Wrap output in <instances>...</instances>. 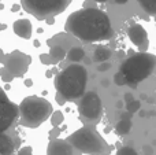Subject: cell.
<instances>
[{
  "instance_id": "1",
  "label": "cell",
  "mask_w": 156,
  "mask_h": 155,
  "mask_svg": "<svg viewBox=\"0 0 156 155\" xmlns=\"http://www.w3.org/2000/svg\"><path fill=\"white\" fill-rule=\"evenodd\" d=\"M67 34L82 41L110 40L114 36V27L110 16L99 8H81L67 16L65 23Z\"/></svg>"
},
{
  "instance_id": "2",
  "label": "cell",
  "mask_w": 156,
  "mask_h": 155,
  "mask_svg": "<svg viewBox=\"0 0 156 155\" xmlns=\"http://www.w3.org/2000/svg\"><path fill=\"white\" fill-rule=\"evenodd\" d=\"M88 71L80 63L66 66L55 77V88L66 100H76L85 93Z\"/></svg>"
},
{
  "instance_id": "3",
  "label": "cell",
  "mask_w": 156,
  "mask_h": 155,
  "mask_svg": "<svg viewBox=\"0 0 156 155\" xmlns=\"http://www.w3.org/2000/svg\"><path fill=\"white\" fill-rule=\"evenodd\" d=\"M119 71L123 74L126 84L136 87L156 71V55L149 52H136L121 63Z\"/></svg>"
},
{
  "instance_id": "4",
  "label": "cell",
  "mask_w": 156,
  "mask_h": 155,
  "mask_svg": "<svg viewBox=\"0 0 156 155\" xmlns=\"http://www.w3.org/2000/svg\"><path fill=\"white\" fill-rule=\"evenodd\" d=\"M67 143H70L81 154L88 155H110L111 147L105 139L96 131L94 125H85L77 129L74 133L67 137Z\"/></svg>"
},
{
  "instance_id": "5",
  "label": "cell",
  "mask_w": 156,
  "mask_h": 155,
  "mask_svg": "<svg viewBox=\"0 0 156 155\" xmlns=\"http://www.w3.org/2000/svg\"><path fill=\"white\" fill-rule=\"evenodd\" d=\"M19 109V122L26 128H37L43 122H45L54 113L52 104L47 99L40 98L37 95H32L25 98L18 106Z\"/></svg>"
},
{
  "instance_id": "6",
  "label": "cell",
  "mask_w": 156,
  "mask_h": 155,
  "mask_svg": "<svg viewBox=\"0 0 156 155\" xmlns=\"http://www.w3.org/2000/svg\"><path fill=\"white\" fill-rule=\"evenodd\" d=\"M71 2L73 0H21L23 10L40 21L62 14Z\"/></svg>"
},
{
  "instance_id": "7",
  "label": "cell",
  "mask_w": 156,
  "mask_h": 155,
  "mask_svg": "<svg viewBox=\"0 0 156 155\" xmlns=\"http://www.w3.org/2000/svg\"><path fill=\"white\" fill-rule=\"evenodd\" d=\"M101 99L99 98L96 92H86L81 96V100L78 103V113L83 122L89 125H94L101 117Z\"/></svg>"
},
{
  "instance_id": "8",
  "label": "cell",
  "mask_w": 156,
  "mask_h": 155,
  "mask_svg": "<svg viewBox=\"0 0 156 155\" xmlns=\"http://www.w3.org/2000/svg\"><path fill=\"white\" fill-rule=\"evenodd\" d=\"M4 67L12 74V77H23L29 70V66L32 63V58L27 54L15 49V51L10 52L8 55H4Z\"/></svg>"
},
{
  "instance_id": "9",
  "label": "cell",
  "mask_w": 156,
  "mask_h": 155,
  "mask_svg": "<svg viewBox=\"0 0 156 155\" xmlns=\"http://www.w3.org/2000/svg\"><path fill=\"white\" fill-rule=\"evenodd\" d=\"M19 114V109L15 103L10 102L4 89L0 87V133L7 131Z\"/></svg>"
},
{
  "instance_id": "10",
  "label": "cell",
  "mask_w": 156,
  "mask_h": 155,
  "mask_svg": "<svg viewBox=\"0 0 156 155\" xmlns=\"http://www.w3.org/2000/svg\"><path fill=\"white\" fill-rule=\"evenodd\" d=\"M127 36H129L130 41L138 48V52H148L149 47V38L148 32L141 26L140 23H133L127 29Z\"/></svg>"
},
{
  "instance_id": "11",
  "label": "cell",
  "mask_w": 156,
  "mask_h": 155,
  "mask_svg": "<svg viewBox=\"0 0 156 155\" xmlns=\"http://www.w3.org/2000/svg\"><path fill=\"white\" fill-rule=\"evenodd\" d=\"M47 155H81L67 140L63 139H54L49 140L47 147Z\"/></svg>"
},
{
  "instance_id": "12",
  "label": "cell",
  "mask_w": 156,
  "mask_h": 155,
  "mask_svg": "<svg viewBox=\"0 0 156 155\" xmlns=\"http://www.w3.org/2000/svg\"><path fill=\"white\" fill-rule=\"evenodd\" d=\"M12 29L14 33H15L18 37L25 38V40H29L32 37V33H33V26H32V22L26 18H21V19H16L12 25Z\"/></svg>"
},
{
  "instance_id": "13",
  "label": "cell",
  "mask_w": 156,
  "mask_h": 155,
  "mask_svg": "<svg viewBox=\"0 0 156 155\" xmlns=\"http://www.w3.org/2000/svg\"><path fill=\"white\" fill-rule=\"evenodd\" d=\"M132 125H133V124H132V114H129V113H125V114L121 117L119 122L116 124V126H115V133H116V135H121V136L130 133Z\"/></svg>"
},
{
  "instance_id": "14",
  "label": "cell",
  "mask_w": 156,
  "mask_h": 155,
  "mask_svg": "<svg viewBox=\"0 0 156 155\" xmlns=\"http://www.w3.org/2000/svg\"><path fill=\"white\" fill-rule=\"evenodd\" d=\"M15 150V143L12 137L5 133H0V154L2 155H12Z\"/></svg>"
},
{
  "instance_id": "15",
  "label": "cell",
  "mask_w": 156,
  "mask_h": 155,
  "mask_svg": "<svg viewBox=\"0 0 156 155\" xmlns=\"http://www.w3.org/2000/svg\"><path fill=\"white\" fill-rule=\"evenodd\" d=\"M85 58V51H83L82 47L80 45H74L70 49H67V55H66V59L71 63H78Z\"/></svg>"
},
{
  "instance_id": "16",
  "label": "cell",
  "mask_w": 156,
  "mask_h": 155,
  "mask_svg": "<svg viewBox=\"0 0 156 155\" xmlns=\"http://www.w3.org/2000/svg\"><path fill=\"white\" fill-rule=\"evenodd\" d=\"M49 56L52 59V63L56 65V63L62 62L63 59H66V55H67V49H65L60 45H52L51 49H49Z\"/></svg>"
},
{
  "instance_id": "17",
  "label": "cell",
  "mask_w": 156,
  "mask_h": 155,
  "mask_svg": "<svg viewBox=\"0 0 156 155\" xmlns=\"http://www.w3.org/2000/svg\"><path fill=\"white\" fill-rule=\"evenodd\" d=\"M110 56H111V51L108 48H105V47H97L93 52V60H96L99 63L105 62L107 59H110Z\"/></svg>"
},
{
  "instance_id": "18",
  "label": "cell",
  "mask_w": 156,
  "mask_h": 155,
  "mask_svg": "<svg viewBox=\"0 0 156 155\" xmlns=\"http://www.w3.org/2000/svg\"><path fill=\"white\" fill-rule=\"evenodd\" d=\"M137 2L147 14L156 16V0H137Z\"/></svg>"
},
{
  "instance_id": "19",
  "label": "cell",
  "mask_w": 156,
  "mask_h": 155,
  "mask_svg": "<svg viewBox=\"0 0 156 155\" xmlns=\"http://www.w3.org/2000/svg\"><path fill=\"white\" fill-rule=\"evenodd\" d=\"M51 125H52V128H59L60 125L63 124V121H65V115H63V113L62 111H54L51 114Z\"/></svg>"
},
{
  "instance_id": "20",
  "label": "cell",
  "mask_w": 156,
  "mask_h": 155,
  "mask_svg": "<svg viewBox=\"0 0 156 155\" xmlns=\"http://www.w3.org/2000/svg\"><path fill=\"white\" fill-rule=\"evenodd\" d=\"M140 107H141L140 100H136V99H133L130 103L126 104V110H127L129 114H134V113H137L138 110H140Z\"/></svg>"
},
{
  "instance_id": "21",
  "label": "cell",
  "mask_w": 156,
  "mask_h": 155,
  "mask_svg": "<svg viewBox=\"0 0 156 155\" xmlns=\"http://www.w3.org/2000/svg\"><path fill=\"white\" fill-rule=\"evenodd\" d=\"M116 155H138V153L130 146H122L121 148H118Z\"/></svg>"
},
{
  "instance_id": "22",
  "label": "cell",
  "mask_w": 156,
  "mask_h": 155,
  "mask_svg": "<svg viewBox=\"0 0 156 155\" xmlns=\"http://www.w3.org/2000/svg\"><path fill=\"white\" fill-rule=\"evenodd\" d=\"M0 77H2L3 81H4V82H8V84H10V82L14 80L12 74H11L10 71H8L7 69L4 67V66H3V67H0Z\"/></svg>"
},
{
  "instance_id": "23",
  "label": "cell",
  "mask_w": 156,
  "mask_h": 155,
  "mask_svg": "<svg viewBox=\"0 0 156 155\" xmlns=\"http://www.w3.org/2000/svg\"><path fill=\"white\" fill-rule=\"evenodd\" d=\"M114 82H115L116 85H125L126 84V80H125L123 74H122L121 71H118V73L115 74V77H114Z\"/></svg>"
},
{
  "instance_id": "24",
  "label": "cell",
  "mask_w": 156,
  "mask_h": 155,
  "mask_svg": "<svg viewBox=\"0 0 156 155\" xmlns=\"http://www.w3.org/2000/svg\"><path fill=\"white\" fill-rule=\"evenodd\" d=\"M40 62L43 63V65H54V63H52V59H51V56H49L48 54H41L40 55Z\"/></svg>"
},
{
  "instance_id": "25",
  "label": "cell",
  "mask_w": 156,
  "mask_h": 155,
  "mask_svg": "<svg viewBox=\"0 0 156 155\" xmlns=\"http://www.w3.org/2000/svg\"><path fill=\"white\" fill-rule=\"evenodd\" d=\"M60 128H52L49 131V140H54V139H59V135H60Z\"/></svg>"
},
{
  "instance_id": "26",
  "label": "cell",
  "mask_w": 156,
  "mask_h": 155,
  "mask_svg": "<svg viewBox=\"0 0 156 155\" xmlns=\"http://www.w3.org/2000/svg\"><path fill=\"white\" fill-rule=\"evenodd\" d=\"M16 155H33V148L30 147V146L22 147V148H19V151Z\"/></svg>"
},
{
  "instance_id": "27",
  "label": "cell",
  "mask_w": 156,
  "mask_h": 155,
  "mask_svg": "<svg viewBox=\"0 0 156 155\" xmlns=\"http://www.w3.org/2000/svg\"><path fill=\"white\" fill-rule=\"evenodd\" d=\"M82 8H97V3L94 0H85L82 4Z\"/></svg>"
},
{
  "instance_id": "28",
  "label": "cell",
  "mask_w": 156,
  "mask_h": 155,
  "mask_svg": "<svg viewBox=\"0 0 156 155\" xmlns=\"http://www.w3.org/2000/svg\"><path fill=\"white\" fill-rule=\"evenodd\" d=\"M111 67V65L110 63H107V62H103V63H100L99 66H97V70L99 71H105V70H108V69Z\"/></svg>"
},
{
  "instance_id": "29",
  "label": "cell",
  "mask_w": 156,
  "mask_h": 155,
  "mask_svg": "<svg viewBox=\"0 0 156 155\" xmlns=\"http://www.w3.org/2000/svg\"><path fill=\"white\" fill-rule=\"evenodd\" d=\"M55 99H56V103L59 104V106H63V104L67 102L62 95H60V93H58V92H56V96H55Z\"/></svg>"
},
{
  "instance_id": "30",
  "label": "cell",
  "mask_w": 156,
  "mask_h": 155,
  "mask_svg": "<svg viewBox=\"0 0 156 155\" xmlns=\"http://www.w3.org/2000/svg\"><path fill=\"white\" fill-rule=\"evenodd\" d=\"M125 102H126V104L127 103H130V102L133 100V96H132V93H126V95H125V99H123Z\"/></svg>"
},
{
  "instance_id": "31",
  "label": "cell",
  "mask_w": 156,
  "mask_h": 155,
  "mask_svg": "<svg viewBox=\"0 0 156 155\" xmlns=\"http://www.w3.org/2000/svg\"><path fill=\"white\" fill-rule=\"evenodd\" d=\"M21 10V4H14L12 7H11V11L12 13H16V11H19Z\"/></svg>"
},
{
  "instance_id": "32",
  "label": "cell",
  "mask_w": 156,
  "mask_h": 155,
  "mask_svg": "<svg viewBox=\"0 0 156 155\" xmlns=\"http://www.w3.org/2000/svg\"><path fill=\"white\" fill-rule=\"evenodd\" d=\"M45 21H47V23H48V25H54L55 23V18H54V16H51V18H47Z\"/></svg>"
},
{
  "instance_id": "33",
  "label": "cell",
  "mask_w": 156,
  "mask_h": 155,
  "mask_svg": "<svg viewBox=\"0 0 156 155\" xmlns=\"http://www.w3.org/2000/svg\"><path fill=\"white\" fill-rule=\"evenodd\" d=\"M25 85H26V87H32V85H33V81H32L30 78L25 80Z\"/></svg>"
},
{
  "instance_id": "34",
  "label": "cell",
  "mask_w": 156,
  "mask_h": 155,
  "mask_svg": "<svg viewBox=\"0 0 156 155\" xmlns=\"http://www.w3.org/2000/svg\"><path fill=\"white\" fill-rule=\"evenodd\" d=\"M115 3H118V4H125V3H127L129 0H114Z\"/></svg>"
},
{
  "instance_id": "35",
  "label": "cell",
  "mask_w": 156,
  "mask_h": 155,
  "mask_svg": "<svg viewBox=\"0 0 156 155\" xmlns=\"http://www.w3.org/2000/svg\"><path fill=\"white\" fill-rule=\"evenodd\" d=\"M3 59H4V52H3V49L0 48V62H3Z\"/></svg>"
},
{
  "instance_id": "36",
  "label": "cell",
  "mask_w": 156,
  "mask_h": 155,
  "mask_svg": "<svg viewBox=\"0 0 156 155\" xmlns=\"http://www.w3.org/2000/svg\"><path fill=\"white\" fill-rule=\"evenodd\" d=\"M52 74H54V73H52V70H47L45 76H47V77H48V78H51V77H52Z\"/></svg>"
},
{
  "instance_id": "37",
  "label": "cell",
  "mask_w": 156,
  "mask_h": 155,
  "mask_svg": "<svg viewBox=\"0 0 156 155\" xmlns=\"http://www.w3.org/2000/svg\"><path fill=\"white\" fill-rule=\"evenodd\" d=\"M4 29H7V25L0 23V30H4Z\"/></svg>"
},
{
  "instance_id": "38",
  "label": "cell",
  "mask_w": 156,
  "mask_h": 155,
  "mask_svg": "<svg viewBox=\"0 0 156 155\" xmlns=\"http://www.w3.org/2000/svg\"><path fill=\"white\" fill-rule=\"evenodd\" d=\"M34 47H36V48H38V47H40V41H38V40H34Z\"/></svg>"
},
{
  "instance_id": "39",
  "label": "cell",
  "mask_w": 156,
  "mask_h": 155,
  "mask_svg": "<svg viewBox=\"0 0 156 155\" xmlns=\"http://www.w3.org/2000/svg\"><path fill=\"white\" fill-rule=\"evenodd\" d=\"M127 54H129V55H130V56H132V55H134V54H136V52H134V51H133V49H129V51H127Z\"/></svg>"
},
{
  "instance_id": "40",
  "label": "cell",
  "mask_w": 156,
  "mask_h": 155,
  "mask_svg": "<svg viewBox=\"0 0 156 155\" xmlns=\"http://www.w3.org/2000/svg\"><path fill=\"white\" fill-rule=\"evenodd\" d=\"M96 3H105V2H108V0H94Z\"/></svg>"
},
{
  "instance_id": "41",
  "label": "cell",
  "mask_w": 156,
  "mask_h": 155,
  "mask_svg": "<svg viewBox=\"0 0 156 155\" xmlns=\"http://www.w3.org/2000/svg\"><path fill=\"white\" fill-rule=\"evenodd\" d=\"M12 155H16V154H12Z\"/></svg>"
},
{
  "instance_id": "42",
  "label": "cell",
  "mask_w": 156,
  "mask_h": 155,
  "mask_svg": "<svg viewBox=\"0 0 156 155\" xmlns=\"http://www.w3.org/2000/svg\"><path fill=\"white\" fill-rule=\"evenodd\" d=\"M0 155H2V154H0Z\"/></svg>"
}]
</instances>
